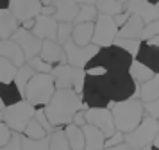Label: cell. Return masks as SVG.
Returning <instances> with one entry per match:
<instances>
[{"label":"cell","mask_w":159,"mask_h":150,"mask_svg":"<svg viewBox=\"0 0 159 150\" xmlns=\"http://www.w3.org/2000/svg\"><path fill=\"white\" fill-rule=\"evenodd\" d=\"M79 109H88V107L82 104L80 95L75 93L72 88L56 89L48 100V104L43 106V111L52 127H63L66 123H70L73 113Z\"/></svg>","instance_id":"obj_1"},{"label":"cell","mask_w":159,"mask_h":150,"mask_svg":"<svg viewBox=\"0 0 159 150\" xmlns=\"http://www.w3.org/2000/svg\"><path fill=\"white\" fill-rule=\"evenodd\" d=\"M132 63V56L116 45L98 47L95 56L86 63L84 68L98 66L106 73H116V71H129V66Z\"/></svg>","instance_id":"obj_2"},{"label":"cell","mask_w":159,"mask_h":150,"mask_svg":"<svg viewBox=\"0 0 159 150\" xmlns=\"http://www.w3.org/2000/svg\"><path fill=\"white\" fill-rule=\"evenodd\" d=\"M111 114L115 121V129L120 132H129L136 127L143 118V104L139 98H127L122 102L111 104Z\"/></svg>","instance_id":"obj_3"},{"label":"cell","mask_w":159,"mask_h":150,"mask_svg":"<svg viewBox=\"0 0 159 150\" xmlns=\"http://www.w3.org/2000/svg\"><path fill=\"white\" fill-rule=\"evenodd\" d=\"M80 100L86 107H109L111 98L107 91V80L104 75H84Z\"/></svg>","instance_id":"obj_4"},{"label":"cell","mask_w":159,"mask_h":150,"mask_svg":"<svg viewBox=\"0 0 159 150\" xmlns=\"http://www.w3.org/2000/svg\"><path fill=\"white\" fill-rule=\"evenodd\" d=\"M56 91L54 86V79L50 73H38L34 71V75L29 79V82L25 84L23 89V98L34 107H43L48 104L50 97Z\"/></svg>","instance_id":"obj_5"},{"label":"cell","mask_w":159,"mask_h":150,"mask_svg":"<svg viewBox=\"0 0 159 150\" xmlns=\"http://www.w3.org/2000/svg\"><path fill=\"white\" fill-rule=\"evenodd\" d=\"M36 107L29 104L27 100L23 98L20 102H16L13 106H6L0 111V120L4 121L13 132H20L22 134L25 125L29 123V120L34 116Z\"/></svg>","instance_id":"obj_6"},{"label":"cell","mask_w":159,"mask_h":150,"mask_svg":"<svg viewBox=\"0 0 159 150\" xmlns=\"http://www.w3.org/2000/svg\"><path fill=\"white\" fill-rule=\"evenodd\" d=\"M106 80H107V91H109L111 104L136 97L138 84L134 82V79L129 75V71L106 73Z\"/></svg>","instance_id":"obj_7"},{"label":"cell","mask_w":159,"mask_h":150,"mask_svg":"<svg viewBox=\"0 0 159 150\" xmlns=\"http://www.w3.org/2000/svg\"><path fill=\"white\" fill-rule=\"evenodd\" d=\"M157 134H159V121L156 118H152V116L143 114L141 121L136 127L123 134V141L129 147H132L134 150H139L143 147H147V145H150V141Z\"/></svg>","instance_id":"obj_8"},{"label":"cell","mask_w":159,"mask_h":150,"mask_svg":"<svg viewBox=\"0 0 159 150\" xmlns=\"http://www.w3.org/2000/svg\"><path fill=\"white\" fill-rule=\"evenodd\" d=\"M116 34H118V27L113 21V16L109 14L98 13L93 21V36H91V43L97 47H107L113 45Z\"/></svg>","instance_id":"obj_9"},{"label":"cell","mask_w":159,"mask_h":150,"mask_svg":"<svg viewBox=\"0 0 159 150\" xmlns=\"http://www.w3.org/2000/svg\"><path fill=\"white\" fill-rule=\"evenodd\" d=\"M63 50H65L66 63L75 66V68H84L88 61L95 56V52L98 50V47L93 45V43H88L84 47H79L72 39H68V41L63 43Z\"/></svg>","instance_id":"obj_10"},{"label":"cell","mask_w":159,"mask_h":150,"mask_svg":"<svg viewBox=\"0 0 159 150\" xmlns=\"http://www.w3.org/2000/svg\"><path fill=\"white\" fill-rule=\"evenodd\" d=\"M84 118H86V123L97 127L106 138H109L116 130L109 107H88L84 111Z\"/></svg>","instance_id":"obj_11"},{"label":"cell","mask_w":159,"mask_h":150,"mask_svg":"<svg viewBox=\"0 0 159 150\" xmlns=\"http://www.w3.org/2000/svg\"><path fill=\"white\" fill-rule=\"evenodd\" d=\"M11 39L20 45L23 56H25V61L39 54V48H41V39H38V38L32 34L30 30L23 29L22 25H20V27H18L15 32L11 34Z\"/></svg>","instance_id":"obj_12"},{"label":"cell","mask_w":159,"mask_h":150,"mask_svg":"<svg viewBox=\"0 0 159 150\" xmlns=\"http://www.w3.org/2000/svg\"><path fill=\"white\" fill-rule=\"evenodd\" d=\"M7 9L16 16V20L25 21L30 18H36L41 13V2L39 0H9Z\"/></svg>","instance_id":"obj_13"},{"label":"cell","mask_w":159,"mask_h":150,"mask_svg":"<svg viewBox=\"0 0 159 150\" xmlns=\"http://www.w3.org/2000/svg\"><path fill=\"white\" fill-rule=\"evenodd\" d=\"M82 70V68H75L68 63H61V64H54L52 66L50 75L54 79V86L56 89H65V88H72L73 82H75V77L77 73Z\"/></svg>","instance_id":"obj_14"},{"label":"cell","mask_w":159,"mask_h":150,"mask_svg":"<svg viewBox=\"0 0 159 150\" xmlns=\"http://www.w3.org/2000/svg\"><path fill=\"white\" fill-rule=\"evenodd\" d=\"M134 59L138 63L148 66L152 71L159 73V47L150 45L147 41H141L136 50V54H134Z\"/></svg>","instance_id":"obj_15"},{"label":"cell","mask_w":159,"mask_h":150,"mask_svg":"<svg viewBox=\"0 0 159 150\" xmlns=\"http://www.w3.org/2000/svg\"><path fill=\"white\" fill-rule=\"evenodd\" d=\"M125 11H129L130 14H138L145 23L159 18V6H152L147 0H127Z\"/></svg>","instance_id":"obj_16"},{"label":"cell","mask_w":159,"mask_h":150,"mask_svg":"<svg viewBox=\"0 0 159 150\" xmlns=\"http://www.w3.org/2000/svg\"><path fill=\"white\" fill-rule=\"evenodd\" d=\"M56 30H57V21L52 16L38 14L34 18V25L30 29V32L36 36L38 39H56Z\"/></svg>","instance_id":"obj_17"},{"label":"cell","mask_w":159,"mask_h":150,"mask_svg":"<svg viewBox=\"0 0 159 150\" xmlns=\"http://www.w3.org/2000/svg\"><path fill=\"white\" fill-rule=\"evenodd\" d=\"M38 56L41 57L43 61H47L48 64H61L66 63L65 57V50H63V45L56 43L54 39H43L41 41V48H39V54Z\"/></svg>","instance_id":"obj_18"},{"label":"cell","mask_w":159,"mask_h":150,"mask_svg":"<svg viewBox=\"0 0 159 150\" xmlns=\"http://www.w3.org/2000/svg\"><path fill=\"white\" fill-rule=\"evenodd\" d=\"M52 6H54L52 18L56 21H72L73 23L77 11H79V4L75 0H52Z\"/></svg>","instance_id":"obj_19"},{"label":"cell","mask_w":159,"mask_h":150,"mask_svg":"<svg viewBox=\"0 0 159 150\" xmlns=\"http://www.w3.org/2000/svg\"><path fill=\"white\" fill-rule=\"evenodd\" d=\"M0 57L11 61L16 68L22 66V64H25V56H23L20 45L15 43L11 38H7V39H0Z\"/></svg>","instance_id":"obj_20"},{"label":"cell","mask_w":159,"mask_h":150,"mask_svg":"<svg viewBox=\"0 0 159 150\" xmlns=\"http://www.w3.org/2000/svg\"><path fill=\"white\" fill-rule=\"evenodd\" d=\"M80 129H82V136H84V148L82 150H104L106 136L98 129L89 123H84Z\"/></svg>","instance_id":"obj_21"},{"label":"cell","mask_w":159,"mask_h":150,"mask_svg":"<svg viewBox=\"0 0 159 150\" xmlns=\"http://www.w3.org/2000/svg\"><path fill=\"white\" fill-rule=\"evenodd\" d=\"M143 25H145V21L138 14H130L122 27H118V34L116 36H120V38H138L139 39Z\"/></svg>","instance_id":"obj_22"},{"label":"cell","mask_w":159,"mask_h":150,"mask_svg":"<svg viewBox=\"0 0 159 150\" xmlns=\"http://www.w3.org/2000/svg\"><path fill=\"white\" fill-rule=\"evenodd\" d=\"M91 36H93V21H84V23H73L72 29V39L75 45L84 47L88 43H91Z\"/></svg>","instance_id":"obj_23"},{"label":"cell","mask_w":159,"mask_h":150,"mask_svg":"<svg viewBox=\"0 0 159 150\" xmlns=\"http://www.w3.org/2000/svg\"><path fill=\"white\" fill-rule=\"evenodd\" d=\"M20 27V21L16 20V16L9 9L0 11V39H7L16 29Z\"/></svg>","instance_id":"obj_24"},{"label":"cell","mask_w":159,"mask_h":150,"mask_svg":"<svg viewBox=\"0 0 159 150\" xmlns=\"http://www.w3.org/2000/svg\"><path fill=\"white\" fill-rule=\"evenodd\" d=\"M136 95H139L141 102H148V100L159 98V73H156L152 79L145 80L139 84V89L136 91Z\"/></svg>","instance_id":"obj_25"},{"label":"cell","mask_w":159,"mask_h":150,"mask_svg":"<svg viewBox=\"0 0 159 150\" xmlns=\"http://www.w3.org/2000/svg\"><path fill=\"white\" fill-rule=\"evenodd\" d=\"M0 100L4 102V106H13L16 102L23 100V93L16 88V84L11 82H0Z\"/></svg>","instance_id":"obj_26"},{"label":"cell","mask_w":159,"mask_h":150,"mask_svg":"<svg viewBox=\"0 0 159 150\" xmlns=\"http://www.w3.org/2000/svg\"><path fill=\"white\" fill-rule=\"evenodd\" d=\"M65 136L68 139V145L72 150H82L84 148V136H82V129L73 125V123H66L65 127Z\"/></svg>","instance_id":"obj_27"},{"label":"cell","mask_w":159,"mask_h":150,"mask_svg":"<svg viewBox=\"0 0 159 150\" xmlns=\"http://www.w3.org/2000/svg\"><path fill=\"white\" fill-rule=\"evenodd\" d=\"M129 75L132 79H134V82L136 84H141V82H145V80H148V79H152L154 75H156V71H152L148 66H145V64L138 63L136 59L132 57V63H130L129 66Z\"/></svg>","instance_id":"obj_28"},{"label":"cell","mask_w":159,"mask_h":150,"mask_svg":"<svg viewBox=\"0 0 159 150\" xmlns=\"http://www.w3.org/2000/svg\"><path fill=\"white\" fill-rule=\"evenodd\" d=\"M48 150H72L63 127H54V130L48 134Z\"/></svg>","instance_id":"obj_29"},{"label":"cell","mask_w":159,"mask_h":150,"mask_svg":"<svg viewBox=\"0 0 159 150\" xmlns=\"http://www.w3.org/2000/svg\"><path fill=\"white\" fill-rule=\"evenodd\" d=\"M34 75V70L30 68L29 64L25 63L22 64V66H18L16 68V73H15V79H13V82L16 84V88L20 89V91L23 93V89H25V84L29 82V79Z\"/></svg>","instance_id":"obj_30"},{"label":"cell","mask_w":159,"mask_h":150,"mask_svg":"<svg viewBox=\"0 0 159 150\" xmlns=\"http://www.w3.org/2000/svg\"><path fill=\"white\" fill-rule=\"evenodd\" d=\"M95 9H97V13L113 16V14H116L118 11H122L123 4L116 2V0H97V2H95Z\"/></svg>","instance_id":"obj_31"},{"label":"cell","mask_w":159,"mask_h":150,"mask_svg":"<svg viewBox=\"0 0 159 150\" xmlns=\"http://www.w3.org/2000/svg\"><path fill=\"white\" fill-rule=\"evenodd\" d=\"M23 136H27V138H32V139H39V138H45V136H48L47 134V130H45L39 123H38V120L32 116L29 120V123L25 125V129H23Z\"/></svg>","instance_id":"obj_32"},{"label":"cell","mask_w":159,"mask_h":150,"mask_svg":"<svg viewBox=\"0 0 159 150\" xmlns=\"http://www.w3.org/2000/svg\"><path fill=\"white\" fill-rule=\"evenodd\" d=\"M97 9L95 6H88V4H79V11H77V16L73 23H84V21H95L97 18Z\"/></svg>","instance_id":"obj_33"},{"label":"cell","mask_w":159,"mask_h":150,"mask_svg":"<svg viewBox=\"0 0 159 150\" xmlns=\"http://www.w3.org/2000/svg\"><path fill=\"white\" fill-rule=\"evenodd\" d=\"M22 150H48V136L32 139L22 134Z\"/></svg>","instance_id":"obj_34"},{"label":"cell","mask_w":159,"mask_h":150,"mask_svg":"<svg viewBox=\"0 0 159 150\" xmlns=\"http://www.w3.org/2000/svg\"><path fill=\"white\" fill-rule=\"evenodd\" d=\"M139 43H141V39H138V38H120V36H116L115 41H113V45L123 48L125 52H129L130 56L134 57L138 47H139Z\"/></svg>","instance_id":"obj_35"},{"label":"cell","mask_w":159,"mask_h":150,"mask_svg":"<svg viewBox=\"0 0 159 150\" xmlns=\"http://www.w3.org/2000/svg\"><path fill=\"white\" fill-rule=\"evenodd\" d=\"M72 29H73L72 21H57V30H56V39L54 41L59 43V45L68 41L72 38Z\"/></svg>","instance_id":"obj_36"},{"label":"cell","mask_w":159,"mask_h":150,"mask_svg":"<svg viewBox=\"0 0 159 150\" xmlns=\"http://www.w3.org/2000/svg\"><path fill=\"white\" fill-rule=\"evenodd\" d=\"M16 73V66L11 61L0 57V82H11L15 79Z\"/></svg>","instance_id":"obj_37"},{"label":"cell","mask_w":159,"mask_h":150,"mask_svg":"<svg viewBox=\"0 0 159 150\" xmlns=\"http://www.w3.org/2000/svg\"><path fill=\"white\" fill-rule=\"evenodd\" d=\"M25 63L29 64L34 71H38V73H50V71H52V64H48L47 61H43L39 56L30 57V59H27Z\"/></svg>","instance_id":"obj_38"},{"label":"cell","mask_w":159,"mask_h":150,"mask_svg":"<svg viewBox=\"0 0 159 150\" xmlns=\"http://www.w3.org/2000/svg\"><path fill=\"white\" fill-rule=\"evenodd\" d=\"M152 36H159V20H154V21H148V23H145L143 25V30H141V36H139V39L145 41V39H148Z\"/></svg>","instance_id":"obj_39"},{"label":"cell","mask_w":159,"mask_h":150,"mask_svg":"<svg viewBox=\"0 0 159 150\" xmlns=\"http://www.w3.org/2000/svg\"><path fill=\"white\" fill-rule=\"evenodd\" d=\"M143 104V113L147 116H152V118H159V98L156 100H148V102H141Z\"/></svg>","instance_id":"obj_40"},{"label":"cell","mask_w":159,"mask_h":150,"mask_svg":"<svg viewBox=\"0 0 159 150\" xmlns=\"http://www.w3.org/2000/svg\"><path fill=\"white\" fill-rule=\"evenodd\" d=\"M34 118H36L38 123L47 130V134H50L52 130H54V127L50 125V121H48V118H47V114H45V111H43V107H36V111H34Z\"/></svg>","instance_id":"obj_41"},{"label":"cell","mask_w":159,"mask_h":150,"mask_svg":"<svg viewBox=\"0 0 159 150\" xmlns=\"http://www.w3.org/2000/svg\"><path fill=\"white\" fill-rule=\"evenodd\" d=\"M0 150H22V134L20 132H13L9 141L6 145H2Z\"/></svg>","instance_id":"obj_42"},{"label":"cell","mask_w":159,"mask_h":150,"mask_svg":"<svg viewBox=\"0 0 159 150\" xmlns=\"http://www.w3.org/2000/svg\"><path fill=\"white\" fill-rule=\"evenodd\" d=\"M122 141H123V132L115 130L109 138H106V141H104V148H106V147H115V145H118V143H122Z\"/></svg>","instance_id":"obj_43"},{"label":"cell","mask_w":159,"mask_h":150,"mask_svg":"<svg viewBox=\"0 0 159 150\" xmlns=\"http://www.w3.org/2000/svg\"><path fill=\"white\" fill-rule=\"evenodd\" d=\"M11 134H13V130H11L4 121L0 120V147H2V145H6V143L9 141Z\"/></svg>","instance_id":"obj_44"},{"label":"cell","mask_w":159,"mask_h":150,"mask_svg":"<svg viewBox=\"0 0 159 150\" xmlns=\"http://www.w3.org/2000/svg\"><path fill=\"white\" fill-rule=\"evenodd\" d=\"M130 16L129 11H125V9H122V11H118L116 14H113V21L116 23V27H122L123 23L127 21V18Z\"/></svg>","instance_id":"obj_45"},{"label":"cell","mask_w":159,"mask_h":150,"mask_svg":"<svg viewBox=\"0 0 159 150\" xmlns=\"http://www.w3.org/2000/svg\"><path fill=\"white\" fill-rule=\"evenodd\" d=\"M84 111L86 109H79V111H75L72 116V121L70 123H73V125H77V127H82L84 123H86V118H84Z\"/></svg>","instance_id":"obj_46"},{"label":"cell","mask_w":159,"mask_h":150,"mask_svg":"<svg viewBox=\"0 0 159 150\" xmlns=\"http://www.w3.org/2000/svg\"><path fill=\"white\" fill-rule=\"evenodd\" d=\"M104 150H134V148L129 147L125 141H122V143H118V145H115V147H106Z\"/></svg>","instance_id":"obj_47"},{"label":"cell","mask_w":159,"mask_h":150,"mask_svg":"<svg viewBox=\"0 0 159 150\" xmlns=\"http://www.w3.org/2000/svg\"><path fill=\"white\" fill-rule=\"evenodd\" d=\"M77 4H88V6H95V2L97 0H75Z\"/></svg>","instance_id":"obj_48"},{"label":"cell","mask_w":159,"mask_h":150,"mask_svg":"<svg viewBox=\"0 0 159 150\" xmlns=\"http://www.w3.org/2000/svg\"><path fill=\"white\" fill-rule=\"evenodd\" d=\"M7 4H9V0H0V11L2 9H7Z\"/></svg>","instance_id":"obj_49"},{"label":"cell","mask_w":159,"mask_h":150,"mask_svg":"<svg viewBox=\"0 0 159 150\" xmlns=\"http://www.w3.org/2000/svg\"><path fill=\"white\" fill-rule=\"evenodd\" d=\"M41 2V6H50L52 4V0H39Z\"/></svg>","instance_id":"obj_50"},{"label":"cell","mask_w":159,"mask_h":150,"mask_svg":"<svg viewBox=\"0 0 159 150\" xmlns=\"http://www.w3.org/2000/svg\"><path fill=\"white\" fill-rule=\"evenodd\" d=\"M139 150H152V148H150V145H147V147H143V148H139Z\"/></svg>","instance_id":"obj_51"},{"label":"cell","mask_w":159,"mask_h":150,"mask_svg":"<svg viewBox=\"0 0 159 150\" xmlns=\"http://www.w3.org/2000/svg\"><path fill=\"white\" fill-rule=\"evenodd\" d=\"M4 107H6V106H4V102H2V100H0V111H2V109H4Z\"/></svg>","instance_id":"obj_52"},{"label":"cell","mask_w":159,"mask_h":150,"mask_svg":"<svg viewBox=\"0 0 159 150\" xmlns=\"http://www.w3.org/2000/svg\"><path fill=\"white\" fill-rule=\"evenodd\" d=\"M116 2H120V4H125V2H127V0H116Z\"/></svg>","instance_id":"obj_53"}]
</instances>
